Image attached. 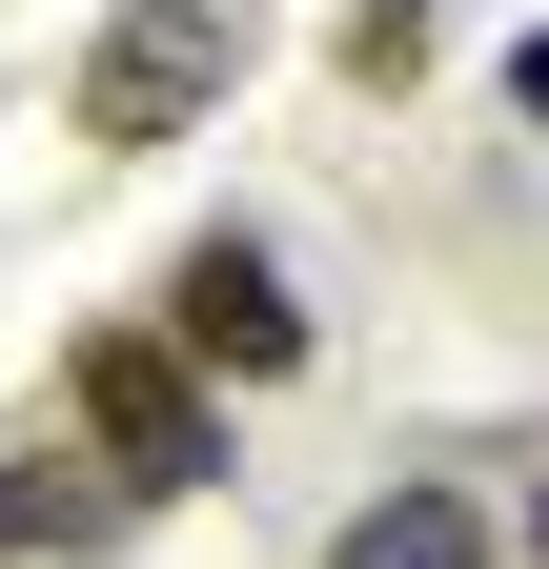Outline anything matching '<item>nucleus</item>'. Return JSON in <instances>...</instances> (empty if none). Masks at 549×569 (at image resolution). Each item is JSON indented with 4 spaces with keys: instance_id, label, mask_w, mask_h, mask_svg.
Masks as SVG:
<instances>
[{
    "instance_id": "f257e3e1",
    "label": "nucleus",
    "mask_w": 549,
    "mask_h": 569,
    "mask_svg": "<svg viewBox=\"0 0 549 569\" xmlns=\"http://www.w3.org/2000/svg\"><path fill=\"white\" fill-rule=\"evenodd\" d=\"M61 407H82V448H102V488H122V509L224 488V387H203L163 326H82V346H61Z\"/></svg>"
},
{
    "instance_id": "f03ea898",
    "label": "nucleus",
    "mask_w": 549,
    "mask_h": 569,
    "mask_svg": "<svg viewBox=\"0 0 549 569\" xmlns=\"http://www.w3.org/2000/svg\"><path fill=\"white\" fill-rule=\"evenodd\" d=\"M264 61V0H122V21L82 41V142L102 163H143V142H183L203 102H224Z\"/></svg>"
},
{
    "instance_id": "7ed1b4c3",
    "label": "nucleus",
    "mask_w": 549,
    "mask_h": 569,
    "mask_svg": "<svg viewBox=\"0 0 549 569\" xmlns=\"http://www.w3.org/2000/svg\"><path fill=\"white\" fill-rule=\"evenodd\" d=\"M163 346H183L203 387H286V367H306V306H286V264H264L244 224H203V244L163 264Z\"/></svg>"
},
{
    "instance_id": "20e7f679",
    "label": "nucleus",
    "mask_w": 549,
    "mask_h": 569,
    "mask_svg": "<svg viewBox=\"0 0 549 569\" xmlns=\"http://www.w3.org/2000/svg\"><path fill=\"white\" fill-rule=\"evenodd\" d=\"M326 569H489V509H468V488H367Z\"/></svg>"
},
{
    "instance_id": "39448f33",
    "label": "nucleus",
    "mask_w": 549,
    "mask_h": 569,
    "mask_svg": "<svg viewBox=\"0 0 549 569\" xmlns=\"http://www.w3.org/2000/svg\"><path fill=\"white\" fill-rule=\"evenodd\" d=\"M102 509H122V488H82V468H41V448H0V549H102Z\"/></svg>"
},
{
    "instance_id": "423d86ee",
    "label": "nucleus",
    "mask_w": 549,
    "mask_h": 569,
    "mask_svg": "<svg viewBox=\"0 0 549 569\" xmlns=\"http://www.w3.org/2000/svg\"><path fill=\"white\" fill-rule=\"evenodd\" d=\"M347 82H367V102L428 82V0H347Z\"/></svg>"
},
{
    "instance_id": "0eeeda50",
    "label": "nucleus",
    "mask_w": 549,
    "mask_h": 569,
    "mask_svg": "<svg viewBox=\"0 0 549 569\" xmlns=\"http://www.w3.org/2000/svg\"><path fill=\"white\" fill-rule=\"evenodd\" d=\"M509 122H549V41H529V61H509Z\"/></svg>"
}]
</instances>
